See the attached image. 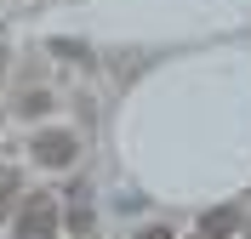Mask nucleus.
Wrapping results in <instances>:
<instances>
[{
	"label": "nucleus",
	"mask_w": 251,
	"mask_h": 239,
	"mask_svg": "<svg viewBox=\"0 0 251 239\" xmlns=\"http://www.w3.org/2000/svg\"><path fill=\"white\" fill-rule=\"evenodd\" d=\"M57 234V199L51 194H29V205L17 217V239H51Z\"/></svg>",
	"instance_id": "obj_1"
},
{
	"label": "nucleus",
	"mask_w": 251,
	"mask_h": 239,
	"mask_svg": "<svg viewBox=\"0 0 251 239\" xmlns=\"http://www.w3.org/2000/svg\"><path fill=\"white\" fill-rule=\"evenodd\" d=\"M75 137H69V131H40V137H34V159H40V165H69V159H75Z\"/></svg>",
	"instance_id": "obj_2"
},
{
	"label": "nucleus",
	"mask_w": 251,
	"mask_h": 239,
	"mask_svg": "<svg viewBox=\"0 0 251 239\" xmlns=\"http://www.w3.org/2000/svg\"><path fill=\"white\" fill-rule=\"evenodd\" d=\"M240 228V211L234 205H217V211H205L200 217V239H228Z\"/></svg>",
	"instance_id": "obj_3"
},
{
	"label": "nucleus",
	"mask_w": 251,
	"mask_h": 239,
	"mask_svg": "<svg viewBox=\"0 0 251 239\" xmlns=\"http://www.w3.org/2000/svg\"><path fill=\"white\" fill-rule=\"evenodd\" d=\"M17 188H23V176H17V165H0V217L12 211V199H17Z\"/></svg>",
	"instance_id": "obj_4"
},
{
	"label": "nucleus",
	"mask_w": 251,
	"mask_h": 239,
	"mask_svg": "<svg viewBox=\"0 0 251 239\" xmlns=\"http://www.w3.org/2000/svg\"><path fill=\"white\" fill-rule=\"evenodd\" d=\"M17 109H23V114H46L51 103H46V91H29V97H23V103H17Z\"/></svg>",
	"instance_id": "obj_5"
},
{
	"label": "nucleus",
	"mask_w": 251,
	"mask_h": 239,
	"mask_svg": "<svg viewBox=\"0 0 251 239\" xmlns=\"http://www.w3.org/2000/svg\"><path fill=\"white\" fill-rule=\"evenodd\" d=\"M137 239H177V234H172V228H143Z\"/></svg>",
	"instance_id": "obj_6"
},
{
	"label": "nucleus",
	"mask_w": 251,
	"mask_h": 239,
	"mask_svg": "<svg viewBox=\"0 0 251 239\" xmlns=\"http://www.w3.org/2000/svg\"><path fill=\"white\" fill-rule=\"evenodd\" d=\"M246 239H251V222H246Z\"/></svg>",
	"instance_id": "obj_7"
}]
</instances>
